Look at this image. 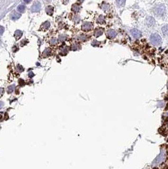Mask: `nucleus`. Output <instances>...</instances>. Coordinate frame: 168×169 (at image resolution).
<instances>
[{"mask_svg": "<svg viewBox=\"0 0 168 169\" xmlns=\"http://www.w3.org/2000/svg\"><path fill=\"white\" fill-rule=\"evenodd\" d=\"M17 10L20 12H23L25 11V6L24 5H19L17 7Z\"/></svg>", "mask_w": 168, "mask_h": 169, "instance_id": "16", "label": "nucleus"}, {"mask_svg": "<svg viewBox=\"0 0 168 169\" xmlns=\"http://www.w3.org/2000/svg\"><path fill=\"white\" fill-rule=\"evenodd\" d=\"M41 9V4H40L39 2H36L34 3V5H32V8H31V10H32V12H37L39 11Z\"/></svg>", "mask_w": 168, "mask_h": 169, "instance_id": "5", "label": "nucleus"}, {"mask_svg": "<svg viewBox=\"0 0 168 169\" xmlns=\"http://www.w3.org/2000/svg\"><path fill=\"white\" fill-rule=\"evenodd\" d=\"M146 22H147V24L149 26H152V25H153L155 24V20H154L153 17H148L147 19H146Z\"/></svg>", "mask_w": 168, "mask_h": 169, "instance_id": "7", "label": "nucleus"}, {"mask_svg": "<svg viewBox=\"0 0 168 169\" xmlns=\"http://www.w3.org/2000/svg\"><path fill=\"white\" fill-rule=\"evenodd\" d=\"M50 27V23L49 22H45V23H44L42 25L41 28L43 29V30H47L49 29V27Z\"/></svg>", "mask_w": 168, "mask_h": 169, "instance_id": "12", "label": "nucleus"}, {"mask_svg": "<svg viewBox=\"0 0 168 169\" xmlns=\"http://www.w3.org/2000/svg\"><path fill=\"white\" fill-rule=\"evenodd\" d=\"M116 36V32L114 30H109L107 32V36L110 39L114 38Z\"/></svg>", "mask_w": 168, "mask_h": 169, "instance_id": "6", "label": "nucleus"}, {"mask_svg": "<svg viewBox=\"0 0 168 169\" xmlns=\"http://www.w3.org/2000/svg\"><path fill=\"white\" fill-rule=\"evenodd\" d=\"M102 33H103V32H102V30H101V29H97V30L95 31L94 35L95 36H96V37H99V36H101Z\"/></svg>", "mask_w": 168, "mask_h": 169, "instance_id": "14", "label": "nucleus"}, {"mask_svg": "<svg viewBox=\"0 0 168 169\" xmlns=\"http://www.w3.org/2000/svg\"><path fill=\"white\" fill-rule=\"evenodd\" d=\"M45 11L47 13V15H52L53 14V12H54V8L51 6H49L46 8V10H45Z\"/></svg>", "mask_w": 168, "mask_h": 169, "instance_id": "9", "label": "nucleus"}, {"mask_svg": "<svg viewBox=\"0 0 168 169\" xmlns=\"http://www.w3.org/2000/svg\"><path fill=\"white\" fill-rule=\"evenodd\" d=\"M34 75V73H32V72H30V73H29V76H30V77H33Z\"/></svg>", "mask_w": 168, "mask_h": 169, "instance_id": "22", "label": "nucleus"}, {"mask_svg": "<svg viewBox=\"0 0 168 169\" xmlns=\"http://www.w3.org/2000/svg\"><path fill=\"white\" fill-rule=\"evenodd\" d=\"M4 30H5V28H4L3 27L0 26V36L3 33Z\"/></svg>", "mask_w": 168, "mask_h": 169, "instance_id": "19", "label": "nucleus"}, {"mask_svg": "<svg viewBox=\"0 0 168 169\" xmlns=\"http://www.w3.org/2000/svg\"><path fill=\"white\" fill-rule=\"evenodd\" d=\"M51 44H54L56 43V39H54V38H53V39H52L51 40Z\"/></svg>", "mask_w": 168, "mask_h": 169, "instance_id": "20", "label": "nucleus"}, {"mask_svg": "<svg viewBox=\"0 0 168 169\" xmlns=\"http://www.w3.org/2000/svg\"><path fill=\"white\" fill-rule=\"evenodd\" d=\"M116 3L120 6H123L125 5V0H116Z\"/></svg>", "mask_w": 168, "mask_h": 169, "instance_id": "17", "label": "nucleus"}, {"mask_svg": "<svg viewBox=\"0 0 168 169\" xmlns=\"http://www.w3.org/2000/svg\"><path fill=\"white\" fill-rule=\"evenodd\" d=\"M162 31H163V33L164 34L165 36H168V25L163 27V29H162Z\"/></svg>", "mask_w": 168, "mask_h": 169, "instance_id": "13", "label": "nucleus"}, {"mask_svg": "<svg viewBox=\"0 0 168 169\" xmlns=\"http://www.w3.org/2000/svg\"><path fill=\"white\" fill-rule=\"evenodd\" d=\"M93 27V25L91 22H86L84 23L82 26V29L83 31H89L91 30Z\"/></svg>", "mask_w": 168, "mask_h": 169, "instance_id": "3", "label": "nucleus"}, {"mask_svg": "<svg viewBox=\"0 0 168 169\" xmlns=\"http://www.w3.org/2000/svg\"><path fill=\"white\" fill-rule=\"evenodd\" d=\"M21 17V15L20 14V13H17V12H16V11H14V12H13V13L11 14V19H12V20H17V19H18L20 17Z\"/></svg>", "mask_w": 168, "mask_h": 169, "instance_id": "8", "label": "nucleus"}, {"mask_svg": "<svg viewBox=\"0 0 168 169\" xmlns=\"http://www.w3.org/2000/svg\"><path fill=\"white\" fill-rule=\"evenodd\" d=\"M131 34L135 38H140L142 36V32H140V30H138V29H133L131 30Z\"/></svg>", "mask_w": 168, "mask_h": 169, "instance_id": "4", "label": "nucleus"}, {"mask_svg": "<svg viewBox=\"0 0 168 169\" xmlns=\"http://www.w3.org/2000/svg\"><path fill=\"white\" fill-rule=\"evenodd\" d=\"M14 87H15V86L14 85H12V86H10L8 87V92H12L14 90Z\"/></svg>", "mask_w": 168, "mask_h": 169, "instance_id": "18", "label": "nucleus"}, {"mask_svg": "<svg viewBox=\"0 0 168 169\" xmlns=\"http://www.w3.org/2000/svg\"><path fill=\"white\" fill-rule=\"evenodd\" d=\"M72 10L75 12H78L80 10V6L78 5H73L72 6Z\"/></svg>", "mask_w": 168, "mask_h": 169, "instance_id": "15", "label": "nucleus"}, {"mask_svg": "<svg viewBox=\"0 0 168 169\" xmlns=\"http://www.w3.org/2000/svg\"><path fill=\"white\" fill-rule=\"evenodd\" d=\"M3 92H4V89L0 88V97H1L2 95L3 94Z\"/></svg>", "mask_w": 168, "mask_h": 169, "instance_id": "21", "label": "nucleus"}, {"mask_svg": "<svg viewBox=\"0 0 168 169\" xmlns=\"http://www.w3.org/2000/svg\"><path fill=\"white\" fill-rule=\"evenodd\" d=\"M163 158H164V153H163V152H161V154L159 155V156L155 159V160L154 161V163H156V164L159 163V162H161V160H163Z\"/></svg>", "mask_w": 168, "mask_h": 169, "instance_id": "11", "label": "nucleus"}, {"mask_svg": "<svg viewBox=\"0 0 168 169\" xmlns=\"http://www.w3.org/2000/svg\"><path fill=\"white\" fill-rule=\"evenodd\" d=\"M150 41L154 45H159L161 43V38L159 34H152L150 38Z\"/></svg>", "mask_w": 168, "mask_h": 169, "instance_id": "1", "label": "nucleus"}, {"mask_svg": "<svg viewBox=\"0 0 168 169\" xmlns=\"http://www.w3.org/2000/svg\"><path fill=\"white\" fill-rule=\"evenodd\" d=\"M155 13H156L157 15H159V16H163V15H164V11H165L164 6L163 5L158 6H157V7L155 8Z\"/></svg>", "mask_w": 168, "mask_h": 169, "instance_id": "2", "label": "nucleus"}, {"mask_svg": "<svg viewBox=\"0 0 168 169\" xmlns=\"http://www.w3.org/2000/svg\"><path fill=\"white\" fill-rule=\"evenodd\" d=\"M22 32L21 30H17L15 31V34H14V36H15L16 40H18L22 37Z\"/></svg>", "mask_w": 168, "mask_h": 169, "instance_id": "10", "label": "nucleus"}, {"mask_svg": "<svg viewBox=\"0 0 168 169\" xmlns=\"http://www.w3.org/2000/svg\"><path fill=\"white\" fill-rule=\"evenodd\" d=\"M24 1L26 3H30V1H31V0H24Z\"/></svg>", "mask_w": 168, "mask_h": 169, "instance_id": "23", "label": "nucleus"}]
</instances>
